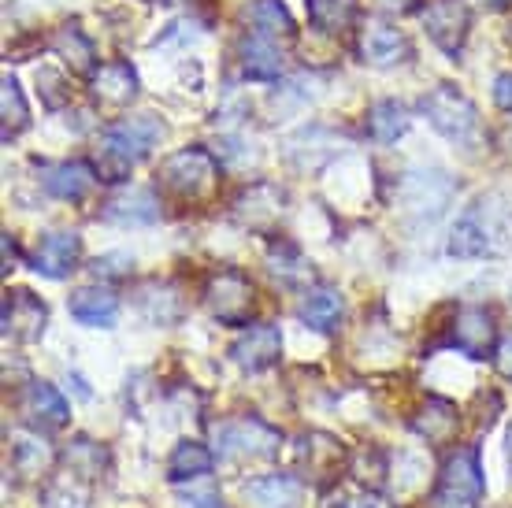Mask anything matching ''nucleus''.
<instances>
[{"instance_id":"423d86ee","label":"nucleus","mask_w":512,"mask_h":508,"mask_svg":"<svg viewBox=\"0 0 512 508\" xmlns=\"http://www.w3.org/2000/svg\"><path fill=\"white\" fill-rule=\"evenodd\" d=\"M205 305L219 323L245 327L249 312H253V282L238 275V271H219L205 286Z\"/></svg>"},{"instance_id":"393cba45","label":"nucleus","mask_w":512,"mask_h":508,"mask_svg":"<svg viewBox=\"0 0 512 508\" xmlns=\"http://www.w3.org/2000/svg\"><path fill=\"white\" fill-rule=\"evenodd\" d=\"M138 308L149 323H160V327H171V323H179L182 319V297L171 290V286H164V282H149V286H141Z\"/></svg>"},{"instance_id":"a878e982","label":"nucleus","mask_w":512,"mask_h":508,"mask_svg":"<svg viewBox=\"0 0 512 508\" xmlns=\"http://www.w3.org/2000/svg\"><path fill=\"white\" fill-rule=\"evenodd\" d=\"M449 253L461 256V260H479V256L494 253L487 227L479 223V216H475L472 208L457 219V227H453V234H449Z\"/></svg>"},{"instance_id":"2f4dec72","label":"nucleus","mask_w":512,"mask_h":508,"mask_svg":"<svg viewBox=\"0 0 512 508\" xmlns=\"http://www.w3.org/2000/svg\"><path fill=\"white\" fill-rule=\"evenodd\" d=\"M52 49L60 52V56H64L75 71H82V75H93V45H90V38L78 30V26H64V30H56Z\"/></svg>"},{"instance_id":"39448f33","label":"nucleus","mask_w":512,"mask_h":508,"mask_svg":"<svg viewBox=\"0 0 512 508\" xmlns=\"http://www.w3.org/2000/svg\"><path fill=\"white\" fill-rule=\"evenodd\" d=\"M160 182L179 197H205L216 186V160L205 149H182V153L167 156L160 164Z\"/></svg>"},{"instance_id":"412c9836","label":"nucleus","mask_w":512,"mask_h":508,"mask_svg":"<svg viewBox=\"0 0 512 508\" xmlns=\"http://www.w3.org/2000/svg\"><path fill=\"white\" fill-rule=\"evenodd\" d=\"M216 468V457H212V449L205 442H179L171 449V457H167V479L171 483H190V479H205L208 471Z\"/></svg>"},{"instance_id":"9b49d317","label":"nucleus","mask_w":512,"mask_h":508,"mask_svg":"<svg viewBox=\"0 0 512 508\" xmlns=\"http://www.w3.org/2000/svg\"><path fill=\"white\" fill-rule=\"evenodd\" d=\"M282 353V334L275 323H253L249 331L238 334V342L231 345V360L242 371L256 375V371L271 368Z\"/></svg>"},{"instance_id":"aec40b11","label":"nucleus","mask_w":512,"mask_h":508,"mask_svg":"<svg viewBox=\"0 0 512 508\" xmlns=\"http://www.w3.org/2000/svg\"><path fill=\"white\" fill-rule=\"evenodd\" d=\"M342 312H346V305H342V293L327 290V286L305 293V301H301V308H297L301 323H305V327H312V331H320V334L338 331Z\"/></svg>"},{"instance_id":"4468645a","label":"nucleus","mask_w":512,"mask_h":508,"mask_svg":"<svg viewBox=\"0 0 512 508\" xmlns=\"http://www.w3.org/2000/svg\"><path fill=\"white\" fill-rule=\"evenodd\" d=\"M101 216L108 223H119V227H149L160 219V201H156L153 190L130 186V190H119L112 201L104 204Z\"/></svg>"},{"instance_id":"9d476101","label":"nucleus","mask_w":512,"mask_h":508,"mask_svg":"<svg viewBox=\"0 0 512 508\" xmlns=\"http://www.w3.org/2000/svg\"><path fill=\"white\" fill-rule=\"evenodd\" d=\"M78 256H82V238H78L75 230H56V234H45L34 245V253H30L26 264L34 267L38 275H45V279H67L75 271Z\"/></svg>"},{"instance_id":"e433bc0d","label":"nucleus","mask_w":512,"mask_h":508,"mask_svg":"<svg viewBox=\"0 0 512 508\" xmlns=\"http://www.w3.org/2000/svg\"><path fill=\"white\" fill-rule=\"evenodd\" d=\"M179 508H231L219 494H182Z\"/></svg>"},{"instance_id":"dca6fc26","label":"nucleus","mask_w":512,"mask_h":508,"mask_svg":"<svg viewBox=\"0 0 512 508\" xmlns=\"http://www.w3.org/2000/svg\"><path fill=\"white\" fill-rule=\"evenodd\" d=\"M412 427H416V434L427 445H449L457 438V431H461V412L446 397H427V405L412 420Z\"/></svg>"},{"instance_id":"c85d7f7f","label":"nucleus","mask_w":512,"mask_h":508,"mask_svg":"<svg viewBox=\"0 0 512 508\" xmlns=\"http://www.w3.org/2000/svg\"><path fill=\"white\" fill-rule=\"evenodd\" d=\"M249 23H253V34H260V38L268 41L294 38V19H290L282 0H256L253 8H249Z\"/></svg>"},{"instance_id":"ddd939ff","label":"nucleus","mask_w":512,"mask_h":508,"mask_svg":"<svg viewBox=\"0 0 512 508\" xmlns=\"http://www.w3.org/2000/svg\"><path fill=\"white\" fill-rule=\"evenodd\" d=\"M494 338H498V327H494V316H490L487 308H461V312H457L453 345H457L464 356H472V360L490 356Z\"/></svg>"},{"instance_id":"6ab92c4d","label":"nucleus","mask_w":512,"mask_h":508,"mask_svg":"<svg viewBox=\"0 0 512 508\" xmlns=\"http://www.w3.org/2000/svg\"><path fill=\"white\" fill-rule=\"evenodd\" d=\"M245 497L256 508H301L305 486L297 475H260L253 483H245Z\"/></svg>"},{"instance_id":"b1692460","label":"nucleus","mask_w":512,"mask_h":508,"mask_svg":"<svg viewBox=\"0 0 512 508\" xmlns=\"http://www.w3.org/2000/svg\"><path fill=\"white\" fill-rule=\"evenodd\" d=\"M52 449H49V442L41 438V434H34V431H15L12 434V464H15V471L19 475H45V471L52 468Z\"/></svg>"},{"instance_id":"f03ea898","label":"nucleus","mask_w":512,"mask_h":508,"mask_svg":"<svg viewBox=\"0 0 512 508\" xmlns=\"http://www.w3.org/2000/svg\"><path fill=\"white\" fill-rule=\"evenodd\" d=\"M219 457L231 460H271L279 457L282 434L271 423L256 420V416H238V420H223L212 427Z\"/></svg>"},{"instance_id":"f257e3e1","label":"nucleus","mask_w":512,"mask_h":508,"mask_svg":"<svg viewBox=\"0 0 512 508\" xmlns=\"http://www.w3.org/2000/svg\"><path fill=\"white\" fill-rule=\"evenodd\" d=\"M164 127L153 115H134L123 119L101 138V156H97V175L101 182H123L130 175V167L138 164L141 156L160 141Z\"/></svg>"},{"instance_id":"6e6552de","label":"nucleus","mask_w":512,"mask_h":508,"mask_svg":"<svg viewBox=\"0 0 512 508\" xmlns=\"http://www.w3.org/2000/svg\"><path fill=\"white\" fill-rule=\"evenodd\" d=\"M423 30L431 34L438 49L457 56L468 38V4L464 0H431L423 12Z\"/></svg>"},{"instance_id":"ea45409f","label":"nucleus","mask_w":512,"mask_h":508,"mask_svg":"<svg viewBox=\"0 0 512 508\" xmlns=\"http://www.w3.org/2000/svg\"><path fill=\"white\" fill-rule=\"evenodd\" d=\"M12 260H15V245H12V234H4V264L12 271Z\"/></svg>"},{"instance_id":"473e14b6","label":"nucleus","mask_w":512,"mask_h":508,"mask_svg":"<svg viewBox=\"0 0 512 508\" xmlns=\"http://www.w3.org/2000/svg\"><path fill=\"white\" fill-rule=\"evenodd\" d=\"M0 115H4V141H12L19 130H26L30 112H26L23 89L12 75H4V93H0Z\"/></svg>"},{"instance_id":"cd10ccee","label":"nucleus","mask_w":512,"mask_h":508,"mask_svg":"<svg viewBox=\"0 0 512 508\" xmlns=\"http://www.w3.org/2000/svg\"><path fill=\"white\" fill-rule=\"evenodd\" d=\"M242 71L245 78H279L282 75V56L275 49V41L249 34L242 41Z\"/></svg>"},{"instance_id":"5701e85b","label":"nucleus","mask_w":512,"mask_h":508,"mask_svg":"<svg viewBox=\"0 0 512 508\" xmlns=\"http://www.w3.org/2000/svg\"><path fill=\"white\" fill-rule=\"evenodd\" d=\"M93 93L104 104H130L138 93V75L130 64H104L93 71Z\"/></svg>"},{"instance_id":"f8f14e48","label":"nucleus","mask_w":512,"mask_h":508,"mask_svg":"<svg viewBox=\"0 0 512 508\" xmlns=\"http://www.w3.org/2000/svg\"><path fill=\"white\" fill-rule=\"evenodd\" d=\"M360 56L364 64L372 67H394L409 56V38L397 30V26L372 19V23L360 30Z\"/></svg>"},{"instance_id":"f3484780","label":"nucleus","mask_w":512,"mask_h":508,"mask_svg":"<svg viewBox=\"0 0 512 508\" xmlns=\"http://www.w3.org/2000/svg\"><path fill=\"white\" fill-rule=\"evenodd\" d=\"M67 308L82 327H112L119 316V297L104 286H82L67 297Z\"/></svg>"},{"instance_id":"0eeeda50","label":"nucleus","mask_w":512,"mask_h":508,"mask_svg":"<svg viewBox=\"0 0 512 508\" xmlns=\"http://www.w3.org/2000/svg\"><path fill=\"white\" fill-rule=\"evenodd\" d=\"M453 197V182L442 171H409L401 182V201L409 208V216L431 223L442 216V208Z\"/></svg>"},{"instance_id":"4c0bfd02","label":"nucleus","mask_w":512,"mask_h":508,"mask_svg":"<svg viewBox=\"0 0 512 508\" xmlns=\"http://www.w3.org/2000/svg\"><path fill=\"white\" fill-rule=\"evenodd\" d=\"M494 101H498L505 112H512V71L509 75H498V82H494Z\"/></svg>"},{"instance_id":"1a4fd4ad","label":"nucleus","mask_w":512,"mask_h":508,"mask_svg":"<svg viewBox=\"0 0 512 508\" xmlns=\"http://www.w3.org/2000/svg\"><path fill=\"white\" fill-rule=\"evenodd\" d=\"M49 323V308L30 290H8L4 297V338L12 342H38Z\"/></svg>"},{"instance_id":"c9c22d12","label":"nucleus","mask_w":512,"mask_h":508,"mask_svg":"<svg viewBox=\"0 0 512 508\" xmlns=\"http://www.w3.org/2000/svg\"><path fill=\"white\" fill-rule=\"evenodd\" d=\"M494 368H498L501 379L512 382V334H505L498 342V349H494Z\"/></svg>"},{"instance_id":"7c9ffc66","label":"nucleus","mask_w":512,"mask_h":508,"mask_svg":"<svg viewBox=\"0 0 512 508\" xmlns=\"http://www.w3.org/2000/svg\"><path fill=\"white\" fill-rule=\"evenodd\" d=\"M409 130V108L397 101H379L368 112V134L375 141H397Z\"/></svg>"},{"instance_id":"f704fd0d","label":"nucleus","mask_w":512,"mask_h":508,"mask_svg":"<svg viewBox=\"0 0 512 508\" xmlns=\"http://www.w3.org/2000/svg\"><path fill=\"white\" fill-rule=\"evenodd\" d=\"M134 271V256L130 253H104L93 260V275L97 279H127Z\"/></svg>"},{"instance_id":"7ed1b4c3","label":"nucleus","mask_w":512,"mask_h":508,"mask_svg":"<svg viewBox=\"0 0 512 508\" xmlns=\"http://www.w3.org/2000/svg\"><path fill=\"white\" fill-rule=\"evenodd\" d=\"M423 112L431 119V127L442 134V138L457 141V145H472L475 134H479V115H475V104L457 93L453 86H438L423 97Z\"/></svg>"},{"instance_id":"58836bf2","label":"nucleus","mask_w":512,"mask_h":508,"mask_svg":"<svg viewBox=\"0 0 512 508\" xmlns=\"http://www.w3.org/2000/svg\"><path fill=\"white\" fill-rule=\"evenodd\" d=\"M383 8H390V12H409L412 8V0H379Z\"/></svg>"},{"instance_id":"79ce46f5","label":"nucleus","mask_w":512,"mask_h":508,"mask_svg":"<svg viewBox=\"0 0 512 508\" xmlns=\"http://www.w3.org/2000/svg\"><path fill=\"white\" fill-rule=\"evenodd\" d=\"M483 4H490V8H501V4H509V0H483Z\"/></svg>"},{"instance_id":"a211bd4d","label":"nucleus","mask_w":512,"mask_h":508,"mask_svg":"<svg viewBox=\"0 0 512 508\" xmlns=\"http://www.w3.org/2000/svg\"><path fill=\"white\" fill-rule=\"evenodd\" d=\"M23 408H26V416L34 420V427H41V431H60L67 423V416H71V408H67V401L60 397V390L49 386V382H30L23 397Z\"/></svg>"},{"instance_id":"c756f323","label":"nucleus","mask_w":512,"mask_h":508,"mask_svg":"<svg viewBox=\"0 0 512 508\" xmlns=\"http://www.w3.org/2000/svg\"><path fill=\"white\" fill-rule=\"evenodd\" d=\"M308 19L320 26L323 34H346L357 23V0H305Z\"/></svg>"},{"instance_id":"72a5a7b5","label":"nucleus","mask_w":512,"mask_h":508,"mask_svg":"<svg viewBox=\"0 0 512 508\" xmlns=\"http://www.w3.org/2000/svg\"><path fill=\"white\" fill-rule=\"evenodd\" d=\"M271 271H275L282 282H301L312 275L294 245H275V249H271Z\"/></svg>"},{"instance_id":"20e7f679","label":"nucleus","mask_w":512,"mask_h":508,"mask_svg":"<svg viewBox=\"0 0 512 508\" xmlns=\"http://www.w3.org/2000/svg\"><path fill=\"white\" fill-rule=\"evenodd\" d=\"M483 497V471L475 449H457L442 468L435 490V508H475Z\"/></svg>"},{"instance_id":"2eb2a0df","label":"nucleus","mask_w":512,"mask_h":508,"mask_svg":"<svg viewBox=\"0 0 512 508\" xmlns=\"http://www.w3.org/2000/svg\"><path fill=\"white\" fill-rule=\"evenodd\" d=\"M342 460H346V445L331 434H305L297 445V464L305 468V475L320 479V483L342 468Z\"/></svg>"},{"instance_id":"4be33fe9","label":"nucleus","mask_w":512,"mask_h":508,"mask_svg":"<svg viewBox=\"0 0 512 508\" xmlns=\"http://www.w3.org/2000/svg\"><path fill=\"white\" fill-rule=\"evenodd\" d=\"M97 182V171L90 164H82V160H67V164H56L49 167V175H45V190L52 197H60V201H82L90 186Z\"/></svg>"},{"instance_id":"bb28decb","label":"nucleus","mask_w":512,"mask_h":508,"mask_svg":"<svg viewBox=\"0 0 512 508\" xmlns=\"http://www.w3.org/2000/svg\"><path fill=\"white\" fill-rule=\"evenodd\" d=\"M64 464L71 475L93 483V479H101L104 471H108V449L101 442H93V438H75L64 449Z\"/></svg>"},{"instance_id":"a19ab883","label":"nucleus","mask_w":512,"mask_h":508,"mask_svg":"<svg viewBox=\"0 0 512 508\" xmlns=\"http://www.w3.org/2000/svg\"><path fill=\"white\" fill-rule=\"evenodd\" d=\"M342 508H372V501H364V497H360V501H349V505H342Z\"/></svg>"}]
</instances>
